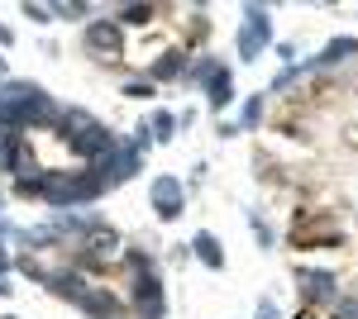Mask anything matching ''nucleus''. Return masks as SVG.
Returning a JSON list of instances; mask_svg holds the SVG:
<instances>
[{
	"label": "nucleus",
	"instance_id": "obj_1",
	"mask_svg": "<svg viewBox=\"0 0 358 319\" xmlns=\"http://www.w3.org/2000/svg\"><path fill=\"white\" fill-rule=\"evenodd\" d=\"M101 191H106L101 177H91V172H48V177H38V195L57 210H67L77 200H96Z\"/></svg>",
	"mask_w": 358,
	"mask_h": 319
},
{
	"label": "nucleus",
	"instance_id": "obj_8",
	"mask_svg": "<svg viewBox=\"0 0 358 319\" xmlns=\"http://www.w3.org/2000/svg\"><path fill=\"white\" fill-rule=\"evenodd\" d=\"M77 305H82L91 319H115L120 315V300H115L110 291H96V286H86V291L77 295Z\"/></svg>",
	"mask_w": 358,
	"mask_h": 319
},
{
	"label": "nucleus",
	"instance_id": "obj_6",
	"mask_svg": "<svg viewBox=\"0 0 358 319\" xmlns=\"http://www.w3.org/2000/svg\"><path fill=\"white\" fill-rule=\"evenodd\" d=\"M82 248H86V258H96V262H115L120 258V234L106 229V224H96V229L82 234Z\"/></svg>",
	"mask_w": 358,
	"mask_h": 319
},
{
	"label": "nucleus",
	"instance_id": "obj_5",
	"mask_svg": "<svg viewBox=\"0 0 358 319\" xmlns=\"http://www.w3.org/2000/svg\"><path fill=\"white\" fill-rule=\"evenodd\" d=\"M72 148H77L82 158H96V162H101L115 148V133L106 129V124H91V129H77V133H72Z\"/></svg>",
	"mask_w": 358,
	"mask_h": 319
},
{
	"label": "nucleus",
	"instance_id": "obj_4",
	"mask_svg": "<svg viewBox=\"0 0 358 319\" xmlns=\"http://www.w3.org/2000/svg\"><path fill=\"white\" fill-rule=\"evenodd\" d=\"M148 200H153L158 219H177V214H182V205H187V191H182V181H177V177H153Z\"/></svg>",
	"mask_w": 358,
	"mask_h": 319
},
{
	"label": "nucleus",
	"instance_id": "obj_19",
	"mask_svg": "<svg viewBox=\"0 0 358 319\" xmlns=\"http://www.w3.org/2000/svg\"><path fill=\"white\" fill-rule=\"evenodd\" d=\"M334 319H358V300H344V305L334 310Z\"/></svg>",
	"mask_w": 358,
	"mask_h": 319
},
{
	"label": "nucleus",
	"instance_id": "obj_20",
	"mask_svg": "<svg viewBox=\"0 0 358 319\" xmlns=\"http://www.w3.org/2000/svg\"><path fill=\"white\" fill-rule=\"evenodd\" d=\"M24 15H29V20H38V24H48L53 10H43V5H24Z\"/></svg>",
	"mask_w": 358,
	"mask_h": 319
},
{
	"label": "nucleus",
	"instance_id": "obj_24",
	"mask_svg": "<svg viewBox=\"0 0 358 319\" xmlns=\"http://www.w3.org/2000/svg\"><path fill=\"white\" fill-rule=\"evenodd\" d=\"M0 77H5V57H0Z\"/></svg>",
	"mask_w": 358,
	"mask_h": 319
},
{
	"label": "nucleus",
	"instance_id": "obj_17",
	"mask_svg": "<svg viewBox=\"0 0 358 319\" xmlns=\"http://www.w3.org/2000/svg\"><path fill=\"white\" fill-rule=\"evenodd\" d=\"M53 15H62V20H82L86 5H72V0H62V5H53Z\"/></svg>",
	"mask_w": 358,
	"mask_h": 319
},
{
	"label": "nucleus",
	"instance_id": "obj_15",
	"mask_svg": "<svg viewBox=\"0 0 358 319\" xmlns=\"http://www.w3.org/2000/svg\"><path fill=\"white\" fill-rule=\"evenodd\" d=\"M120 20H124V24H148V20H153V5H124Z\"/></svg>",
	"mask_w": 358,
	"mask_h": 319
},
{
	"label": "nucleus",
	"instance_id": "obj_18",
	"mask_svg": "<svg viewBox=\"0 0 358 319\" xmlns=\"http://www.w3.org/2000/svg\"><path fill=\"white\" fill-rule=\"evenodd\" d=\"M248 219H253V234H258V243H263V248H273V229H268L258 214H248Z\"/></svg>",
	"mask_w": 358,
	"mask_h": 319
},
{
	"label": "nucleus",
	"instance_id": "obj_25",
	"mask_svg": "<svg viewBox=\"0 0 358 319\" xmlns=\"http://www.w3.org/2000/svg\"><path fill=\"white\" fill-rule=\"evenodd\" d=\"M5 319H20V315H5Z\"/></svg>",
	"mask_w": 358,
	"mask_h": 319
},
{
	"label": "nucleus",
	"instance_id": "obj_26",
	"mask_svg": "<svg viewBox=\"0 0 358 319\" xmlns=\"http://www.w3.org/2000/svg\"><path fill=\"white\" fill-rule=\"evenodd\" d=\"M0 210H5V200H0Z\"/></svg>",
	"mask_w": 358,
	"mask_h": 319
},
{
	"label": "nucleus",
	"instance_id": "obj_22",
	"mask_svg": "<svg viewBox=\"0 0 358 319\" xmlns=\"http://www.w3.org/2000/svg\"><path fill=\"white\" fill-rule=\"evenodd\" d=\"M258 319H277V305H273V300H263V305H258Z\"/></svg>",
	"mask_w": 358,
	"mask_h": 319
},
{
	"label": "nucleus",
	"instance_id": "obj_13",
	"mask_svg": "<svg viewBox=\"0 0 358 319\" xmlns=\"http://www.w3.org/2000/svg\"><path fill=\"white\" fill-rule=\"evenodd\" d=\"M354 53H358V38H334L315 62H344V57H354Z\"/></svg>",
	"mask_w": 358,
	"mask_h": 319
},
{
	"label": "nucleus",
	"instance_id": "obj_3",
	"mask_svg": "<svg viewBox=\"0 0 358 319\" xmlns=\"http://www.w3.org/2000/svg\"><path fill=\"white\" fill-rule=\"evenodd\" d=\"M134 172H138V148H134V143H124V148L115 143L110 153L101 158V186H110V181H129Z\"/></svg>",
	"mask_w": 358,
	"mask_h": 319
},
{
	"label": "nucleus",
	"instance_id": "obj_12",
	"mask_svg": "<svg viewBox=\"0 0 358 319\" xmlns=\"http://www.w3.org/2000/svg\"><path fill=\"white\" fill-rule=\"evenodd\" d=\"M182 53H163L158 62H153V81H172V77H182Z\"/></svg>",
	"mask_w": 358,
	"mask_h": 319
},
{
	"label": "nucleus",
	"instance_id": "obj_23",
	"mask_svg": "<svg viewBox=\"0 0 358 319\" xmlns=\"http://www.w3.org/2000/svg\"><path fill=\"white\" fill-rule=\"evenodd\" d=\"M5 43H10V29H5V24H0V48H5Z\"/></svg>",
	"mask_w": 358,
	"mask_h": 319
},
{
	"label": "nucleus",
	"instance_id": "obj_16",
	"mask_svg": "<svg viewBox=\"0 0 358 319\" xmlns=\"http://www.w3.org/2000/svg\"><path fill=\"white\" fill-rule=\"evenodd\" d=\"M258 119H263V96H248V105H244V129H258Z\"/></svg>",
	"mask_w": 358,
	"mask_h": 319
},
{
	"label": "nucleus",
	"instance_id": "obj_11",
	"mask_svg": "<svg viewBox=\"0 0 358 319\" xmlns=\"http://www.w3.org/2000/svg\"><path fill=\"white\" fill-rule=\"evenodd\" d=\"M330 291H334L330 272H301V295H306V300H325Z\"/></svg>",
	"mask_w": 358,
	"mask_h": 319
},
{
	"label": "nucleus",
	"instance_id": "obj_7",
	"mask_svg": "<svg viewBox=\"0 0 358 319\" xmlns=\"http://www.w3.org/2000/svg\"><path fill=\"white\" fill-rule=\"evenodd\" d=\"M86 48L101 57H115L120 53V24L115 20H96V24H86Z\"/></svg>",
	"mask_w": 358,
	"mask_h": 319
},
{
	"label": "nucleus",
	"instance_id": "obj_10",
	"mask_svg": "<svg viewBox=\"0 0 358 319\" xmlns=\"http://www.w3.org/2000/svg\"><path fill=\"white\" fill-rule=\"evenodd\" d=\"M192 248H196V258L210 267V272H220V267H224V248H220V239H215V234H206V229H201V234L192 239Z\"/></svg>",
	"mask_w": 358,
	"mask_h": 319
},
{
	"label": "nucleus",
	"instance_id": "obj_9",
	"mask_svg": "<svg viewBox=\"0 0 358 319\" xmlns=\"http://www.w3.org/2000/svg\"><path fill=\"white\" fill-rule=\"evenodd\" d=\"M206 96H210V105L224 110L229 105V96H234V77H229V67H215L210 81H206Z\"/></svg>",
	"mask_w": 358,
	"mask_h": 319
},
{
	"label": "nucleus",
	"instance_id": "obj_2",
	"mask_svg": "<svg viewBox=\"0 0 358 319\" xmlns=\"http://www.w3.org/2000/svg\"><path fill=\"white\" fill-rule=\"evenodd\" d=\"M268 38H273V20H268V10H263V5H248V10H244V29H239V38H234V43H239V57L253 62V57L268 48Z\"/></svg>",
	"mask_w": 358,
	"mask_h": 319
},
{
	"label": "nucleus",
	"instance_id": "obj_14",
	"mask_svg": "<svg viewBox=\"0 0 358 319\" xmlns=\"http://www.w3.org/2000/svg\"><path fill=\"white\" fill-rule=\"evenodd\" d=\"M148 129H153V138H158V143H167V138H172V129H177V119H172V114H167V110H158V114H153V124H148Z\"/></svg>",
	"mask_w": 358,
	"mask_h": 319
},
{
	"label": "nucleus",
	"instance_id": "obj_21",
	"mask_svg": "<svg viewBox=\"0 0 358 319\" xmlns=\"http://www.w3.org/2000/svg\"><path fill=\"white\" fill-rule=\"evenodd\" d=\"M124 96H134V101H143V96H153V91H148L143 81H134V86H124Z\"/></svg>",
	"mask_w": 358,
	"mask_h": 319
}]
</instances>
